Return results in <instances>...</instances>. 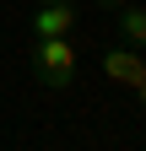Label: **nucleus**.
I'll use <instances>...</instances> for the list:
<instances>
[{"label": "nucleus", "instance_id": "20e7f679", "mask_svg": "<svg viewBox=\"0 0 146 151\" xmlns=\"http://www.w3.org/2000/svg\"><path fill=\"white\" fill-rule=\"evenodd\" d=\"M119 32H124V43L146 49V6H124V16H119Z\"/></svg>", "mask_w": 146, "mask_h": 151}, {"label": "nucleus", "instance_id": "f257e3e1", "mask_svg": "<svg viewBox=\"0 0 146 151\" xmlns=\"http://www.w3.org/2000/svg\"><path fill=\"white\" fill-rule=\"evenodd\" d=\"M81 54L70 38H33V76H38V86H70V76H76Z\"/></svg>", "mask_w": 146, "mask_h": 151}, {"label": "nucleus", "instance_id": "423d86ee", "mask_svg": "<svg viewBox=\"0 0 146 151\" xmlns=\"http://www.w3.org/2000/svg\"><path fill=\"white\" fill-rule=\"evenodd\" d=\"M135 92H141V103H146V81H141V86H135Z\"/></svg>", "mask_w": 146, "mask_h": 151}, {"label": "nucleus", "instance_id": "f03ea898", "mask_svg": "<svg viewBox=\"0 0 146 151\" xmlns=\"http://www.w3.org/2000/svg\"><path fill=\"white\" fill-rule=\"evenodd\" d=\"M103 76H108L114 86H130V92H135V86L146 81V60L135 54V43H119V49L103 54Z\"/></svg>", "mask_w": 146, "mask_h": 151}, {"label": "nucleus", "instance_id": "0eeeda50", "mask_svg": "<svg viewBox=\"0 0 146 151\" xmlns=\"http://www.w3.org/2000/svg\"><path fill=\"white\" fill-rule=\"evenodd\" d=\"M33 6H43V0H33Z\"/></svg>", "mask_w": 146, "mask_h": 151}, {"label": "nucleus", "instance_id": "7ed1b4c3", "mask_svg": "<svg viewBox=\"0 0 146 151\" xmlns=\"http://www.w3.org/2000/svg\"><path fill=\"white\" fill-rule=\"evenodd\" d=\"M76 27V0H43L33 11V38H70Z\"/></svg>", "mask_w": 146, "mask_h": 151}, {"label": "nucleus", "instance_id": "39448f33", "mask_svg": "<svg viewBox=\"0 0 146 151\" xmlns=\"http://www.w3.org/2000/svg\"><path fill=\"white\" fill-rule=\"evenodd\" d=\"M103 6H119V11H124V0H103Z\"/></svg>", "mask_w": 146, "mask_h": 151}]
</instances>
